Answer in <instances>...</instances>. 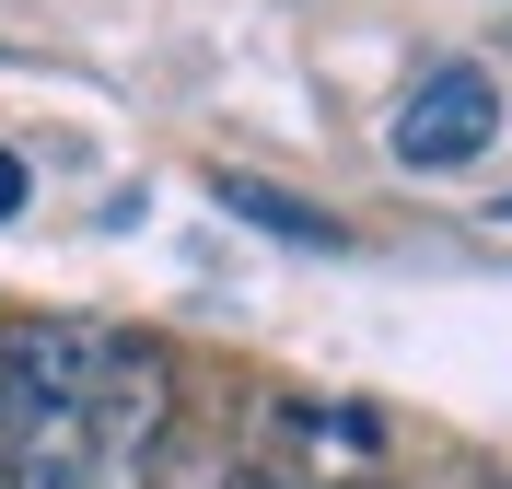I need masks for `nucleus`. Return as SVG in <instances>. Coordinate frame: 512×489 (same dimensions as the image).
<instances>
[{
  "instance_id": "1",
  "label": "nucleus",
  "mask_w": 512,
  "mask_h": 489,
  "mask_svg": "<svg viewBox=\"0 0 512 489\" xmlns=\"http://www.w3.org/2000/svg\"><path fill=\"white\" fill-rule=\"evenodd\" d=\"M175 443V350L117 326L94 373V431H82V489H152Z\"/></svg>"
},
{
  "instance_id": "2",
  "label": "nucleus",
  "mask_w": 512,
  "mask_h": 489,
  "mask_svg": "<svg viewBox=\"0 0 512 489\" xmlns=\"http://www.w3.org/2000/svg\"><path fill=\"white\" fill-rule=\"evenodd\" d=\"M489 140H501V82H489L478 59H443V70H419V82H408L384 152L408 163V175H466Z\"/></svg>"
},
{
  "instance_id": "3",
  "label": "nucleus",
  "mask_w": 512,
  "mask_h": 489,
  "mask_svg": "<svg viewBox=\"0 0 512 489\" xmlns=\"http://www.w3.org/2000/svg\"><path fill=\"white\" fill-rule=\"evenodd\" d=\"M222 210H245L256 233H291V245H350V233L326 222L315 198H291V187H256V175H222Z\"/></svg>"
},
{
  "instance_id": "4",
  "label": "nucleus",
  "mask_w": 512,
  "mask_h": 489,
  "mask_svg": "<svg viewBox=\"0 0 512 489\" xmlns=\"http://www.w3.org/2000/svg\"><path fill=\"white\" fill-rule=\"evenodd\" d=\"M24 187H35V175H24V152H0V222L24 210Z\"/></svg>"
},
{
  "instance_id": "5",
  "label": "nucleus",
  "mask_w": 512,
  "mask_h": 489,
  "mask_svg": "<svg viewBox=\"0 0 512 489\" xmlns=\"http://www.w3.org/2000/svg\"><path fill=\"white\" fill-rule=\"evenodd\" d=\"M222 489H303V478H280V466H245V478H222Z\"/></svg>"
},
{
  "instance_id": "6",
  "label": "nucleus",
  "mask_w": 512,
  "mask_h": 489,
  "mask_svg": "<svg viewBox=\"0 0 512 489\" xmlns=\"http://www.w3.org/2000/svg\"><path fill=\"white\" fill-rule=\"evenodd\" d=\"M350 489H384V478H350Z\"/></svg>"
}]
</instances>
